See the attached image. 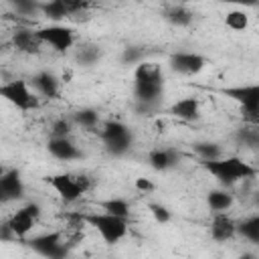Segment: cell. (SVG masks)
<instances>
[{
    "mask_svg": "<svg viewBox=\"0 0 259 259\" xmlns=\"http://www.w3.org/2000/svg\"><path fill=\"white\" fill-rule=\"evenodd\" d=\"M202 168L221 184V186H233L241 180H249L257 176V168L249 162H245L239 156H221L214 160H204Z\"/></svg>",
    "mask_w": 259,
    "mask_h": 259,
    "instance_id": "cell-1",
    "label": "cell"
},
{
    "mask_svg": "<svg viewBox=\"0 0 259 259\" xmlns=\"http://www.w3.org/2000/svg\"><path fill=\"white\" fill-rule=\"evenodd\" d=\"M81 219H83V223L93 227L99 233V237L109 245L119 243L127 235V219L109 214L105 210H101V212H81Z\"/></svg>",
    "mask_w": 259,
    "mask_h": 259,
    "instance_id": "cell-2",
    "label": "cell"
},
{
    "mask_svg": "<svg viewBox=\"0 0 259 259\" xmlns=\"http://www.w3.org/2000/svg\"><path fill=\"white\" fill-rule=\"evenodd\" d=\"M0 99H4L6 103L14 105L16 109H20L24 113L34 111L40 105L38 95L30 89L28 81H24V79H10V81L0 83Z\"/></svg>",
    "mask_w": 259,
    "mask_h": 259,
    "instance_id": "cell-3",
    "label": "cell"
},
{
    "mask_svg": "<svg viewBox=\"0 0 259 259\" xmlns=\"http://www.w3.org/2000/svg\"><path fill=\"white\" fill-rule=\"evenodd\" d=\"M223 95H227L229 99L237 101L241 105V111H243L245 119L257 125V121H259V85L251 83V85L225 87Z\"/></svg>",
    "mask_w": 259,
    "mask_h": 259,
    "instance_id": "cell-4",
    "label": "cell"
},
{
    "mask_svg": "<svg viewBox=\"0 0 259 259\" xmlns=\"http://www.w3.org/2000/svg\"><path fill=\"white\" fill-rule=\"evenodd\" d=\"M36 36L42 45H49L57 53H67L75 45V30L61 22H51L47 26L36 28Z\"/></svg>",
    "mask_w": 259,
    "mask_h": 259,
    "instance_id": "cell-5",
    "label": "cell"
},
{
    "mask_svg": "<svg viewBox=\"0 0 259 259\" xmlns=\"http://www.w3.org/2000/svg\"><path fill=\"white\" fill-rule=\"evenodd\" d=\"M34 253L42 255V257H51V259H59L63 255H67V245H65V235L61 231H49L42 235H34V237H26L22 239Z\"/></svg>",
    "mask_w": 259,
    "mask_h": 259,
    "instance_id": "cell-6",
    "label": "cell"
},
{
    "mask_svg": "<svg viewBox=\"0 0 259 259\" xmlns=\"http://www.w3.org/2000/svg\"><path fill=\"white\" fill-rule=\"evenodd\" d=\"M47 182L51 184V188L61 196L63 202L71 204V202H77L85 192L83 188L79 186V180H77V174H69V172H63V174H53L47 178Z\"/></svg>",
    "mask_w": 259,
    "mask_h": 259,
    "instance_id": "cell-7",
    "label": "cell"
},
{
    "mask_svg": "<svg viewBox=\"0 0 259 259\" xmlns=\"http://www.w3.org/2000/svg\"><path fill=\"white\" fill-rule=\"evenodd\" d=\"M26 194V186L22 182L18 168H6V172L0 176V204H10L16 200H22Z\"/></svg>",
    "mask_w": 259,
    "mask_h": 259,
    "instance_id": "cell-8",
    "label": "cell"
},
{
    "mask_svg": "<svg viewBox=\"0 0 259 259\" xmlns=\"http://www.w3.org/2000/svg\"><path fill=\"white\" fill-rule=\"evenodd\" d=\"M170 69L178 75H196L206 67V57L200 53H190V51H178L170 55L168 61Z\"/></svg>",
    "mask_w": 259,
    "mask_h": 259,
    "instance_id": "cell-9",
    "label": "cell"
},
{
    "mask_svg": "<svg viewBox=\"0 0 259 259\" xmlns=\"http://www.w3.org/2000/svg\"><path fill=\"white\" fill-rule=\"evenodd\" d=\"M210 239L217 241V243H225V241H231L235 235H237V221L227 212H212V221H210Z\"/></svg>",
    "mask_w": 259,
    "mask_h": 259,
    "instance_id": "cell-10",
    "label": "cell"
},
{
    "mask_svg": "<svg viewBox=\"0 0 259 259\" xmlns=\"http://www.w3.org/2000/svg\"><path fill=\"white\" fill-rule=\"evenodd\" d=\"M28 85H30L40 97H47V99L59 97V91H61V79H59L53 71H47V69L34 73V75L28 79Z\"/></svg>",
    "mask_w": 259,
    "mask_h": 259,
    "instance_id": "cell-11",
    "label": "cell"
},
{
    "mask_svg": "<svg viewBox=\"0 0 259 259\" xmlns=\"http://www.w3.org/2000/svg\"><path fill=\"white\" fill-rule=\"evenodd\" d=\"M47 150L53 158L61 162H71L81 158V150L75 146V142H71V138H49Z\"/></svg>",
    "mask_w": 259,
    "mask_h": 259,
    "instance_id": "cell-12",
    "label": "cell"
},
{
    "mask_svg": "<svg viewBox=\"0 0 259 259\" xmlns=\"http://www.w3.org/2000/svg\"><path fill=\"white\" fill-rule=\"evenodd\" d=\"M8 225H10V229L14 231V235H16V239H26L30 233H32V229H34V225H36V217H32L30 214V210L26 208V206H20L18 210H14L8 219Z\"/></svg>",
    "mask_w": 259,
    "mask_h": 259,
    "instance_id": "cell-13",
    "label": "cell"
},
{
    "mask_svg": "<svg viewBox=\"0 0 259 259\" xmlns=\"http://www.w3.org/2000/svg\"><path fill=\"white\" fill-rule=\"evenodd\" d=\"M12 47L24 55H38L40 53V38L36 36V30H30V28H18L16 32H12V38H10Z\"/></svg>",
    "mask_w": 259,
    "mask_h": 259,
    "instance_id": "cell-14",
    "label": "cell"
},
{
    "mask_svg": "<svg viewBox=\"0 0 259 259\" xmlns=\"http://www.w3.org/2000/svg\"><path fill=\"white\" fill-rule=\"evenodd\" d=\"M180 154L172 148H154L148 152V164L156 172H166L178 164Z\"/></svg>",
    "mask_w": 259,
    "mask_h": 259,
    "instance_id": "cell-15",
    "label": "cell"
},
{
    "mask_svg": "<svg viewBox=\"0 0 259 259\" xmlns=\"http://www.w3.org/2000/svg\"><path fill=\"white\" fill-rule=\"evenodd\" d=\"M168 111L182 121H196L200 117V101L198 97H192V95L182 97V99H176Z\"/></svg>",
    "mask_w": 259,
    "mask_h": 259,
    "instance_id": "cell-16",
    "label": "cell"
},
{
    "mask_svg": "<svg viewBox=\"0 0 259 259\" xmlns=\"http://www.w3.org/2000/svg\"><path fill=\"white\" fill-rule=\"evenodd\" d=\"M164 18L172 24V26H178V28H184V26H190L192 20H194V14L182 6V4H172L164 10Z\"/></svg>",
    "mask_w": 259,
    "mask_h": 259,
    "instance_id": "cell-17",
    "label": "cell"
},
{
    "mask_svg": "<svg viewBox=\"0 0 259 259\" xmlns=\"http://www.w3.org/2000/svg\"><path fill=\"white\" fill-rule=\"evenodd\" d=\"M233 202H235V198L227 188H214V190H208V194H206V204L212 212L229 210L233 206Z\"/></svg>",
    "mask_w": 259,
    "mask_h": 259,
    "instance_id": "cell-18",
    "label": "cell"
},
{
    "mask_svg": "<svg viewBox=\"0 0 259 259\" xmlns=\"http://www.w3.org/2000/svg\"><path fill=\"white\" fill-rule=\"evenodd\" d=\"M40 14L51 20V22H61L65 18H69V10L65 6L63 0H47V2H40Z\"/></svg>",
    "mask_w": 259,
    "mask_h": 259,
    "instance_id": "cell-19",
    "label": "cell"
},
{
    "mask_svg": "<svg viewBox=\"0 0 259 259\" xmlns=\"http://www.w3.org/2000/svg\"><path fill=\"white\" fill-rule=\"evenodd\" d=\"M237 235L247 239L249 243H259V214H251L237 223Z\"/></svg>",
    "mask_w": 259,
    "mask_h": 259,
    "instance_id": "cell-20",
    "label": "cell"
},
{
    "mask_svg": "<svg viewBox=\"0 0 259 259\" xmlns=\"http://www.w3.org/2000/svg\"><path fill=\"white\" fill-rule=\"evenodd\" d=\"M71 119L75 125H79L83 130H95L99 125V111L93 107H81V109L73 111Z\"/></svg>",
    "mask_w": 259,
    "mask_h": 259,
    "instance_id": "cell-21",
    "label": "cell"
},
{
    "mask_svg": "<svg viewBox=\"0 0 259 259\" xmlns=\"http://www.w3.org/2000/svg\"><path fill=\"white\" fill-rule=\"evenodd\" d=\"M97 206L109 214H115V217H121V219H130V204L125 198H105V200H99Z\"/></svg>",
    "mask_w": 259,
    "mask_h": 259,
    "instance_id": "cell-22",
    "label": "cell"
},
{
    "mask_svg": "<svg viewBox=\"0 0 259 259\" xmlns=\"http://www.w3.org/2000/svg\"><path fill=\"white\" fill-rule=\"evenodd\" d=\"M130 132H132V130H130L123 121H119V119H109V121H105V123L101 125L99 138H101V142H109V140H115V138L125 136V134H130Z\"/></svg>",
    "mask_w": 259,
    "mask_h": 259,
    "instance_id": "cell-23",
    "label": "cell"
},
{
    "mask_svg": "<svg viewBox=\"0 0 259 259\" xmlns=\"http://www.w3.org/2000/svg\"><path fill=\"white\" fill-rule=\"evenodd\" d=\"M132 144H134V134L130 132V134H125V136H119V138H115V140H109V142H103V146H105V150H107V154H111V156H123V154H127L130 152V148H132Z\"/></svg>",
    "mask_w": 259,
    "mask_h": 259,
    "instance_id": "cell-24",
    "label": "cell"
},
{
    "mask_svg": "<svg viewBox=\"0 0 259 259\" xmlns=\"http://www.w3.org/2000/svg\"><path fill=\"white\" fill-rule=\"evenodd\" d=\"M225 26L235 30V32H241L249 26V14L243 10V8H235V10H229L225 14Z\"/></svg>",
    "mask_w": 259,
    "mask_h": 259,
    "instance_id": "cell-25",
    "label": "cell"
},
{
    "mask_svg": "<svg viewBox=\"0 0 259 259\" xmlns=\"http://www.w3.org/2000/svg\"><path fill=\"white\" fill-rule=\"evenodd\" d=\"M194 154L204 162V160H214L223 156V148L217 142H194L192 144Z\"/></svg>",
    "mask_w": 259,
    "mask_h": 259,
    "instance_id": "cell-26",
    "label": "cell"
},
{
    "mask_svg": "<svg viewBox=\"0 0 259 259\" xmlns=\"http://www.w3.org/2000/svg\"><path fill=\"white\" fill-rule=\"evenodd\" d=\"M73 119L71 117H59L51 125V138H69L73 132Z\"/></svg>",
    "mask_w": 259,
    "mask_h": 259,
    "instance_id": "cell-27",
    "label": "cell"
},
{
    "mask_svg": "<svg viewBox=\"0 0 259 259\" xmlns=\"http://www.w3.org/2000/svg\"><path fill=\"white\" fill-rule=\"evenodd\" d=\"M8 2L16 10V14H22V16H32V14L40 12V2L38 0H8Z\"/></svg>",
    "mask_w": 259,
    "mask_h": 259,
    "instance_id": "cell-28",
    "label": "cell"
},
{
    "mask_svg": "<svg viewBox=\"0 0 259 259\" xmlns=\"http://www.w3.org/2000/svg\"><path fill=\"white\" fill-rule=\"evenodd\" d=\"M99 57H101V51H99V47H95V45H87V47H83L79 53H77V61L81 63V65H95L97 61H99Z\"/></svg>",
    "mask_w": 259,
    "mask_h": 259,
    "instance_id": "cell-29",
    "label": "cell"
},
{
    "mask_svg": "<svg viewBox=\"0 0 259 259\" xmlns=\"http://www.w3.org/2000/svg\"><path fill=\"white\" fill-rule=\"evenodd\" d=\"M144 57H146L144 47H127V49H123V53H121V63L136 67L138 63L144 61Z\"/></svg>",
    "mask_w": 259,
    "mask_h": 259,
    "instance_id": "cell-30",
    "label": "cell"
},
{
    "mask_svg": "<svg viewBox=\"0 0 259 259\" xmlns=\"http://www.w3.org/2000/svg\"><path fill=\"white\" fill-rule=\"evenodd\" d=\"M237 142H239L241 146L255 148V146L259 144V134H257L255 125H253V127H241V130L237 132Z\"/></svg>",
    "mask_w": 259,
    "mask_h": 259,
    "instance_id": "cell-31",
    "label": "cell"
},
{
    "mask_svg": "<svg viewBox=\"0 0 259 259\" xmlns=\"http://www.w3.org/2000/svg\"><path fill=\"white\" fill-rule=\"evenodd\" d=\"M148 210H150L152 219H154L158 225H166V223H170V219H172L170 210H168L164 204H160V202H150V204H148Z\"/></svg>",
    "mask_w": 259,
    "mask_h": 259,
    "instance_id": "cell-32",
    "label": "cell"
},
{
    "mask_svg": "<svg viewBox=\"0 0 259 259\" xmlns=\"http://www.w3.org/2000/svg\"><path fill=\"white\" fill-rule=\"evenodd\" d=\"M65 2V6H67V10H69V16H73V14H79V12H85L87 8H89V0H63Z\"/></svg>",
    "mask_w": 259,
    "mask_h": 259,
    "instance_id": "cell-33",
    "label": "cell"
},
{
    "mask_svg": "<svg viewBox=\"0 0 259 259\" xmlns=\"http://www.w3.org/2000/svg\"><path fill=\"white\" fill-rule=\"evenodd\" d=\"M134 188L148 194V192H154V190H156V184H154L150 178H136V180H134Z\"/></svg>",
    "mask_w": 259,
    "mask_h": 259,
    "instance_id": "cell-34",
    "label": "cell"
},
{
    "mask_svg": "<svg viewBox=\"0 0 259 259\" xmlns=\"http://www.w3.org/2000/svg\"><path fill=\"white\" fill-rule=\"evenodd\" d=\"M0 241H2V243L16 241V235H14V231L10 229L8 221H2V223H0Z\"/></svg>",
    "mask_w": 259,
    "mask_h": 259,
    "instance_id": "cell-35",
    "label": "cell"
},
{
    "mask_svg": "<svg viewBox=\"0 0 259 259\" xmlns=\"http://www.w3.org/2000/svg\"><path fill=\"white\" fill-rule=\"evenodd\" d=\"M217 2L233 4V6H241V8H253V6H257L259 0H217Z\"/></svg>",
    "mask_w": 259,
    "mask_h": 259,
    "instance_id": "cell-36",
    "label": "cell"
},
{
    "mask_svg": "<svg viewBox=\"0 0 259 259\" xmlns=\"http://www.w3.org/2000/svg\"><path fill=\"white\" fill-rule=\"evenodd\" d=\"M4 172H6V166H4V164H0V176H2Z\"/></svg>",
    "mask_w": 259,
    "mask_h": 259,
    "instance_id": "cell-37",
    "label": "cell"
}]
</instances>
